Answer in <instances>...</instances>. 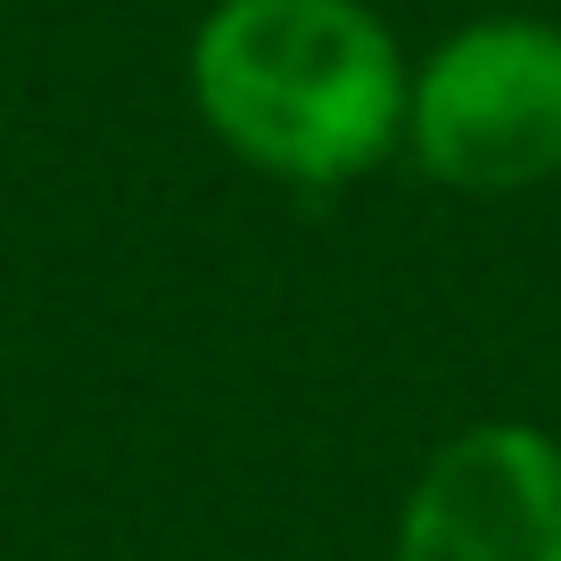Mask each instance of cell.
I'll list each match as a JSON object with an SVG mask.
<instances>
[{"label":"cell","instance_id":"6da1fadb","mask_svg":"<svg viewBox=\"0 0 561 561\" xmlns=\"http://www.w3.org/2000/svg\"><path fill=\"white\" fill-rule=\"evenodd\" d=\"M191 107L240 165L331 191L404 149L413 67L364 0H215L191 34Z\"/></svg>","mask_w":561,"mask_h":561},{"label":"cell","instance_id":"7a4b0ae2","mask_svg":"<svg viewBox=\"0 0 561 561\" xmlns=\"http://www.w3.org/2000/svg\"><path fill=\"white\" fill-rule=\"evenodd\" d=\"M404 140L430 182L512 198L561 174V25L479 18L446 34L413 75Z\"/></svg>","mask_w":561,"mask_h":561},{"label":"cell","instance_id":"3957f363","mask_svg":"<svg viewBox=\"0 0 561 561\" xmlns=\"http://www.w3.org/2000/svg\"><path fill=\"white\" fill-rule=\"evenodd\" d=\"M397 561H561V438L537 421H471L421 462Z\"/></svg>","mask_w":561,"mask_h":561}]
</instances>
